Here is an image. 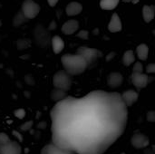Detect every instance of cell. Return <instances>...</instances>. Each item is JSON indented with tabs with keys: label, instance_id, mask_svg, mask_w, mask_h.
Returning <instances> with one entry per match:
<instances>
[{
	"label": "cell",
	"instance_id": "cell-1",
	"mask_svg": "<svg viewBox=\"0 0 155 154\" xmlns=\"http://www.w3.org/2000/svg\"><path fill=\"white\" fill-rule=\"evenodd\" d=\"M127 108L116 92L67 96L50 112L52 143L75 154L104 153L123 135Z\"/></svg>",
	"mask_w": 155,
	"mask_h": 154
},
{
	"label": "cell",
	"instance_id": "cell-2",
	"mask_svg": "<svg viewBox=\"0 0 155 154\" xmlns=\"http://www.w3.org/2000/svg\"><path fill=\"white\" fill-rule=\"evenodd\" d=\"M61 62L64 66V70L71 76L83 74L88 66L86 60L77 53L74 54H66L63 55Z\"/></svg>",
	"mask_w": 155,
	"mask_h": 154
},
{
	"label": "cell",
	"instance_id": "cell-3",
	"mask_svg": "<svg viewBox=\"0 0 155 154\" xmlns=\"http://www.w3.org/2000/svg\"><path fill=\"white\" fill-rule=\"evenodd\" d=\"M53 84L54 88L67 92L72 86V76L64 70L56 72L53 77Z\"/></svg>",
	"mask_w": 155,
	"mask_h": 154
},
{
	"label": "cell",
	"instance_id": "cell-4",
	"mask_svg": "<svg viewBox=\"0 0 155 154\" xmlns=\"http://www.w3.org/2000/svg\"><path fill=\"white\" fill-rule=\"evenodd\" d=\"M21 12L26 19H33L40 12V6L33 0H25L22 4Z\"/></svg>",
	"mask_w": 155,
	"mask_h": 154
},
{
	"label": "cell",
	"instance_id": "cell-5",
	"mask_svg": "<svg viewBox=\"0 0 155 154\" xmlns=\"http://www.w3.org/2000/svg\"><path fill=\"white\" fill-rule=\"evenodd\" d=\"M78 54L82 55L87 62L88 65L92 64L93 63H94L97 59H99L102 56V53L101 51L94 49V48H90V47H85V46H82L79 47L77 49L76 52Z\"/></svg>",
	"mask_w": 155,
	"mask_h": 154
},
{
	"label": "cell",
	"instance_id": "cell-6",
	"mask_svg": "<svg viewBox=\"0 0 155 154\" xmlns=\"http://www.w3.org/2000/svg\"><path fill=\"white\" fill-rule=\"evenodd\" d=\"M131 78L132 83L138 90L145 88L149 83V76L143 73H133Z\"/></svg>",
	"mask_w": 155,
	"mask_h": 154
},
{
	"label": "cell",
	"instance_id": "cell-7",
	"mask_svg": "<svg viewBox=\"0 0 155 154\" xmlns=\"http://www.w3.org/2000/svg\"><path fill=\"white\" fill-rule=\"evenodd\" d=\"M22 149L17 142L11 141L10 143L0 145V154H21Z\"/></svg>",
	"mask_w": 155,
	"mask_h": 154
},
{
	"label": "cell",
	"instance_id": "cell-8",
	"mask_svg": "<svg viewBox=\"0 0 155 154\" xmlns=\"http://www.w3.org/2000/svg\"><path fill=\"white\" fill-rule=\"evenodd\" d=\"M131 143L135 149H144L149 145V138L144 134L136 133L132 137Z\"/></svg>",
	"mask_w": 155,
	"mask_h": 154
},
{
	"label": "cell",
	"instance_id": "cell-9",
	"mask_svg": "<svg viewBox=\"0 0 155 154\" xmlns=\"http://www.w3.org/2000/svg\"><path fill=\"white\" fill-rule=\"evenodd\" d=\"M121 95H122V99H123L124 104L127 107H131L132 105H134L137 102V100L139 98L138 93L136 91H134V90L125 91Z\"/></svg>",
	"mask_w": 155,
	"mask_h": 154
},
{
	"label": "cell",
	"instance_id": "cell-10",
	"mask_svg": "<svg viewBox=\"0 0 155 154\" xmlns=\"http://www.w3.org/2000/svg\"><path fill=\"white\" fill-rule=\"evenodd\" d=\"M41 154H75L74 152L68 151V150H64L62 148L57 147L56 145H54V143H49L46 144L42 150H41Z\"/></svg>",
	"mask_w": 155,
	"mask_h": 154
},
{
	"label": "cell",
	"instance_id": "cell-11",
	"mask_svg": "<svg viewBox=\"0 0 155 154\" xmlns=\"http://www.w3.org/2000/svg\"><path fill=\"white\" fill-rule=\"evenodd\" d=\"M122 28H123V25L120 16L116 13H114L108 24V30L111 33H117L120 32Z\"/></svg>",
	"mask_w": 155,
	"mask_h": 154
},
{
	"label": "cell",
	"instance_id": "cell-12",
	"mask_svg": "<svg viewBox=\"0 0 155 154\" xmlns=\"http://www.w3.org/2000/svg\"><path fill=\"white\" fill-rule=\"evenodd\" d=\"M79 28V23L77 20H74V19H71V20H68L66 21L63 26H62V32L66 34V35H70V34H74Z\"/></svg>",
	"mask_w": 155,
	"mask_h": 154
},
{
	"label": "cell",
	"instance_id": "cell-13",
	"mask_svg": "<svg viewBox=\"0 0 155 154\" xmlns=\"http://www.w3.org/2000/svg\"><path fill=\"white\" fill-rule=\"evenodd\" d=\"M123 80V75L120 73H111L107 78V84L110 87L116 88L122 84Z\"/></svg>",
	"mask_w": 155,
	"mask_h": 154
},
{
	"label": "cell",
	"instance_id": "cell-14",
	"mask_svg": "<svg viewBox=\"0 0 155 154\" xmlns=\"http://www.w3.org/2000/svg\"><path fill=\"white\" fill-rule=\"evenodd\" d=\"M83 10V6L78 2H71L67 5L65 8V13L69 16H74L79 15Z\"/></svg>",
	"mask_w": 155,
	"mask_h": 154
},
{
	"label": "cell",
	"instance_id": "cell-15",
	"mask_svg": "<svg viewBox=\"0 0 155 154\" xmlns=\"http://www.w3.org/2000/svg\"><path fill=\"white\" fill-rule=\"evenodd\" d=\"M51 44H52V48H53V51L54 54H60L64 48V40L58 36V35H55L52 38L51 40Z\"/></svg>",
	"mask_w": 155,
	"mask_h": 154
},
{
	"label": "cell",
	"instance_id": "cell-16",
	"mask_svg": "<svg viewBox=\"0 0 155 154\" xmlns=\"http://www.w3.org/2000/svg\"><path fill=\"white\" fill-rule=\"evenodd\" d=\"M143 16L146 23L152 22L155 16L154 5H144L143 7Z\"/></svg>",
	"mask_w": 155,
	"mask_h": 154
},
{
	"label": "cell",
	"instance_id": "cell-17",
	"mask_svg": "<svg viewBox=\"0 0 155 154\" xmlns=\"http://www.w3.org/2000/svg\"><path fill=\"white\" fill-rule=\"evenodd\" d=\"M136 54L140 60L145 61L149 54V47L145 44H141L136 48Z\"/></svg>",
	"mask_w": 155,
	"mask_h": 154
},
{
	"label": "cell",
	"instance_id": "cell-18",
	"mask_svg": "<svg viewBox=\"0 0 155 154\" xmlns=\"http://www.w3.org/2000/svg\"><path fill=\"white\" fill-rule=\"evenodd\" d=\"M66 92L54 88L52 92H51V99L55 102V103H59L63 100H64L66 98Z\"/></svg>",
	"mask_w": 155,
	"mask_h": 154
},
{
	"label": "cell",
	"instance_id": "cell-19",
	"mask_svg": "<svg viewBox=\"0 0 155 154\" xmlns=\"http://www.w3.org/2000/svg\"><path fill=\"white\" fill-rule=\"evenodd\" d=\"M120 0H100V6L104 10H113L114 9Z\"/></svg>",
	"mask_w": 155,
	"mask_h": 154
},
{
	"label": "cell",
	"instance_id": "cell-20",
	"mask_svg": "<svg viewBox=\"0 0 155 154\" xmlns=\"http://www.w3.org/2000/svg\"><path fill=\"white\" fill-rule=\"evenodd\" d=\"M134 61H135V55H134V51L128 50L124 54V55H123V64L125 66L132 65L134 63Z\"/></svg>",
	"mask_w": 155,
	"mask_h": 154
},
{
	"label": "cell",
	"instance_id": "cell-21",
	"mask_svg": "<svg viewBox=\"0 0 155 154\" xmlns=\"http://www.w3.org/2000/svg\"><path fill=\"white\" fill-rule=\"evenodd\" d=\"M26 20H27V19L25 17V15H23V13L20 11V12H19V14H17V15H15V17L14 18L13 23H14V25H15V26H18V25H20L24 24Z\"/></svg>",
	"mask_w": 155,
	"mask_h": 154
},
{
	"label": "cell",
	"instance_id": "cell-22",
	"mask_svg": "<svg viewBox=\"0 0 155 154\" xmlns=\"http://www.w3.org/2000/svg\"><path fill=\"white\" fill-rule=\"evenodd\" d=\"M133 73H143V65L141 62H135L133 66Z\"/></svg>",
	"mask_w": 155,
	"mask_h": 154
},
{
	"label": "cell",
	"instance_id": "cell-23",
	"mask_svg": "<svg viewBox=\"0 0 155 154\" xmlns=\"http://www.w3.org/2000/svg\"><path fill=\"white\" fill-rule=\"evenodd\" d=\"M11 140L9 138V136L6 134V133H0V145H4V144H6L8 143H10Z\"/></svg>",
	"mask_w": 155,
	"mask_h": 154
},
{
	"label": "cell",
	"instance_id": "cell-24",
	"mask_svg": "<svg viewBox=\"0 0 155 154\" xmlns=\"http://www.w3.org/2000/svg\"><path fill=\"white\" fill-rule=\"evenodd\" d=\"M33 124H34V122H33V121L25 122V123H23V124L20 126V129H21L23 132H27L28 130H30V129L33 127Z\"/></svg>",
	"mask_w": 155,
	"mask_h": 154
},
{
	"label": "cell",
	"instance_id": "cell-25",
	"mask_svg": "<svg viewBox=\"0 0 155 154\" xmlns=\"http://www.w3.org/2000/svg\"><path fill=\"white\" fill-rule=\"evenodd\" d=\"M14 114L15 116L17 118V119H23L25 116V111L22 108L20 109H16L15 112H14Z\"/></svg>",
	"mask_w": 155,
	"mask_h": 154
},
{
	"label": "cell",
	"instance_id": "cell-26",
	"mask_svg": "<svg viewBox=\"0 0 155 154\" xmlns=\"http://www.w3.org/2000/svg\"><path fill=\"white\" fill-rule=\"evenodd\" d=\"M77 36L82 38V39H88L89 37V32L86 30H82L77 34Z\"/></svg>",
	"mask_w": 155,
	"mask_h": 154
},
{
	"label": "cell",
	"instance_id": "cell-27",
	"mask_svg": "<svg viewBox=\"0 0 155 154\" xmlns=\"http://www.w3.org/2000/svg\"><path fill=\"white\" fill-rule=\"evenodd\" d=\"M147 74H155V64H149L145 69Z\"/></svg>",
	"mask_w": 155,
	"mask_h": 154
},
{
	"label": "cell",
	"instance_id": "cell-28",
	"mask_svg": "<svg viewBox=\"0 0 155 154\" xmlns=\"http://www.w3.org/2000/svg\"><path fill=\"white\" fill-rule=\"evenodd\" d=\"M147 120L149 122H153L154 123L155 122V112L152 111V112H149L148 114H147Z\"/></svg>",
	"mask_w": 155,
	"mask_h": 154
},
{
	"label": "cell",
	"instance_id": "cell-29",
	"mask_svg": "<svg viewBox=\"0 0 155 154\" xmlns=\"http://www.w3.org/2000/svg\"><path fill=\"white\" fill-rule=\"evenodd\" d=\"M13 134L18 139L19 142H22V141H23V137H22V135H21L20 133H18V132H16V131H14V132H13Z\"/></svg>",
	"mask_w": 155,
	"mask_h": 154
},
{
	"label": "cell",
	"instance_id": "cell-30",
	"mask_svg": "<svg viewBox=\"0 0 155 154\" xmlns=\"http://www.w3.org/2000/svg\"><path fill=\"white\" fill-rule=\"evenodd\" d=\"M58 1L59 0H47V2H48V4H49L50 6H54L57 4Z\"/></svg>",
	"mask_w": 155,
	"mask_h": 154
},
{
	"label": "cell",
	"instance_id": "cell-31",
	"mask_svg": "<svg viewBox=\"0 0 155 154\" xmlns=\"http://www.w3.org/2000/svg\"><path fill=\"white\" fill-rule=\"evenodd\" d=\"M124 2H129V1H131V2H133V3H138V1L139 0H124Z\"/></svg>",
	"mask_w": 155,
	"mask_h": 154
},
{
	"label": "cell",
	"instance_id": "cell-32",
	"mask_svg": "<svg viewBox=\"0 0 155 154\" xmlns=\"http://www.w3.org/2000/svg\"><path fill=\"white\" fill-rule=\"evenodd\" d=\"M122 154H124V153H122Z\"/></svg>",
	"mask_w": 155,
	"mask_h": 154
}]
</instances>
